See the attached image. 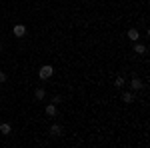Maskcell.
Segmentation results:
<instances>
[{
  "instance_id": "7a4b0ae2",
  "label": "cell",
  "mask_w": 150,
  "mask_h": 148,
  "mask_svg": "<svg viewBox=\"0 0 150 148\" xmlns=\"http://www.w3.org/2000/svg\"><path fill=\"white\" fill-rule=\"evenodd\" d=\"M126 36L130 38V40H132V42H138V38H140V32L136 30V28H130V30L126 32Z\"/></svg>"
},
{
  "instance_id": "277c9868",
  "label": "cell",
  "mask_w": 150,
  "mask_h": 148,
  "mask_svg": "<svg viewBox=\"0 0 150 148\" xmlns=\"http://www.w3.org/2000/svg\"><path fill=\"white\" fill-rule=\"evenodd\" d=\"M24 34H26V26H24V24H16V26H14V36L20 38V36H24Z\"/></svg>"
},
{
  "instance_id": "4fadbf2b",
  "label": "cell",
  "mask_w": 150,
  "mask_h": 148,
  "mask_svg": "<svg viewBox=\"0 0 150 148\" xmlns=\"http://www.w3.org/2000/svg\"><path fill=\"white\" fill-rule=\"evenodd\" d=\"M0 82H6V74H4L2 70H0Z\"/></svg>"
},
{
  "instance_id": "52a82bcc",
  "label": "cell",
  "mask_w": 150,
  "mask_h": 148,
  "mask_svg": "<svg viewBox=\"0 0 150 148\" xmlns=\"http://www.w3.org/2000/svg\"><path fill=\"white\" fill-rule=\"evenodd\" d=\"M122 102H126V104L134 102V94H132V92H124V94H122Z\"/></svg>"
},
{
  "instance_id": "8992f818",
  "label": "cell",
  "mask_w": 150,
  "mask_h": 148,
  "mask_svg": "<svg viewBox=\"0 0 150 148\" xmlns=\"http://www.w3.org/2000/svg\"><path fill=\"white\" fill-rule=\"evenodd\" d=\"M130 88H132V90H140V88H142V80L140 78H132L130 80Z\"/></svg>"
},
{
  "instance_id": "3957f363",
  "label": "cell",
  "mask_w": 150,
  "mask_h": 148,
  "mask_svg": "<svg viewBox=\"0 0 150 148\" xmlns=\"http://www.w3.org/2000/svg\"><path fill=\"white\" fill-rule=\"evenodd\" d=\"M50 136H62V126L60 124H52L50 126Z\"/></svg>"
},
{
  "instance_id": "6da1fadb",
  "label": "cell",
  "mask_w": 150,
  "mask_h": 148,
  "mask_svg": "<svg viewBox=\"0 0 150 148\" xmlns=\"http://www.w3.org/2000/svg\"><path fill=\"white\" fill-rule=\"evenodd\" d=\"M52 74H54V68H52V66H50V64H44V66H42V68L38 70V76H40V78H42V80L50 78V76H52Z\"/></svg>"
},
{
  "instance_id": "5bb4252c",
  "label": "cell",
  "mask_w": 150,
  "mask_h": 148,
  "mask_svg": "<svg viewBox=\"0 0 150 148\" xmlns=\"http://www.w3.org/2000/svg\"><path fill=\"white\" fill-rule=\"evenodd\" d=\"M0 52H2V42H0Z\"/></svg>"
},
{
  "instance_id": "30bf717a",
  "label": "cell",
  "mask_w": 150,
  "mask_h": 148,
  "mask_svg": "<svg viewBox=\"0 0 150 148\" xmlns=\"http://www.w3.org/2000/svg\"><path fill=\"white\" fill-rule=\"evenodd\" d=\"M46 114L48 116H56V104H48L46 106Z\"/></svg>"
},
{
  "instance_id": "9c48e42d",
  "label": "cell",
  "mask_w": 150,
  "mask_h": 148,
  "mask_svg": "<svg viewBox=\"0 0 150 148\" xmlns=\"http://www.w3.org/2000/svg\"><path fill=\"white\" fill-rule=\"evenodd\" d=\"M34 96H36V100H42V98L46 96V90H44V88H36V90H34Z\"/></svg>"
},
{
  "instance_id": "5b68a950",
  "label": "cell",
  "mask_w": 150,
  "mask_h": 148,
  "mask_svg": "<svg viewBox=\"0 0 150 148\" xmlns=\"http://www.w3.org/2000/svg\"><path fill=\"white\" fill-rule=\"evenodd\" d=\"M0 132H2L4 136H8V134L12 132V126L8 124V122H2V124H0Z\"/></svg>"
},
{
  "instance_id": "8fae6325",
  "label": "cell",
  "mask_w": 150,
  "mask_h": 148,
  "mask_svg": "<svg viewBox=\"0 0 150 148\" xmlns=\"http://www.w3.org/2000/svg\"><path fill=\"white\" fill-rule=\"evenodd\" d=\"M116 86H118V88H122V86H124V84H126V80L122 78V76H118V78H116V82H114Z\"/></svg>"
},
{
  "instance_id": "ba28073f",
  "label": "cell",
  "mask_w": 150,
  "mask_h": 148,
  "mask_svg": "<svg viewBox=\"0 0 150 148\" xmlns=\"http://www.w3.org/2000/svg\"><path fill=\"white\" fill-rule=\"evenodd\" d=\"M134 52H136V54H146V46L136 42V44H134Z\"/></svg>"
},
{
  "instance_id": "7c38bea8",
  "label": "cell",
  "mask_w": 150,
  "mask_h": 148,
  "mask_svg": "<svg viewBox=\"0 0 150 148\" xmlns=\"http://www.w3.org/2000/svg\"><path fill=\"white\" fill-rule=\"evenodd\" d=\"M60 102H62V96H54V98H52V104H56V106H58Z\"/></svg>"
}]
</instances>
